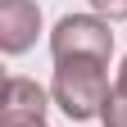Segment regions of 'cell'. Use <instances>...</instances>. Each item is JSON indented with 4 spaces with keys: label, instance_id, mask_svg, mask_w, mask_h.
Listing matches in <instances>:
<instances>
[{
    "label": "cell",
    "instance_id": "6da1fadb",
    "mask_svg": "<svg viewBox=\"0 0 127 127\" xmlns=\"http://www.w3.org/2000/svg\"><path fill=\"white\" fill-rule=\"evenodd\" d=\"M104 68L109 64H100V59H64V64H55V82H50L55 104L77 123L100 118L104 104H109V91H114Z\"/></svg>",
    "mask_w": 127,
    "mask_h": 127
},
{
    "label": "cell",
    "instance_id": "7a4b0ae2",
    "mask_svg": "<svg viewBox=\"0 0 127 127\" xmlns=\"http://www.w3.org/2000/svg\"><path fill=\"white\" fill-rule=\"evenodd\" d=\"M50 55H55V64H64V59L109 64V55H114L109 18H100V14H68V18H59L55 32H50Z\"/></svg>",
    "mask_w": 127,
    "mask_h": 127
},
{
    "label": "cell",
    "instance_id": "3957f363",
    "mask_svg": "<svg viewBox=\"0 0 127 127\" xmlns=\"http://www.w3.org/2000/svg\"><path fill=\"white\" fill-rule=\"evenodd\" d=\"M41 32V9L36 0H0V50L23 55Z\"/></svg>",
    "mask_w": 127,
    "mask_h": 127
},
{
    "label": "cell",
    "instance_id": "277c9868",
    "mask_svg": "<svg viewBox=\"0 0 127 127\" xmlns=\"http://www.w3.org/2000/svg\"><path fill=\"white\" fill-rule=\"evenodd\" d=\"M45 95L32 77H5L0 86V118H45Z\"/></svg>",
    "mask_w": 127,
    "mask_h": 127
},
{
    "label": "cell",
    "instance_id": "5b68a950",
    "mask_svg": "<svg viewBox=\"0 0 127 127\" xmlns=\"http://www.w3.org/2000/svg\"><path fill=\"white\" fill-rule=\"evenodd\" d=\"M104 127H127V86H114L109 91V104H104Z\"/></svg>",
    "mask_w": 127,
    "mask_h": 127
},
{
    "label": "cell",
    "instance_id": "8992f818",
    "mask_svg": "<svg viewBox=\"0 0 127 127\" xmlns=\"http://www.w3.org/2000/svg\"><path fill=\"white\" fill-rule=\"evenodd\" d=\"M95 14H104V18H127V0H91Z\"/></svg>",
    "mask_w": 127,
    "mask_h": 127
},
{
    "label": "cell",
    "instance_id": "52a82bcc",
    "mask_svg": "<svg viewBox=\"0 0 127 127\" xmlns=\"http://www.w3.org/2000/svg\"><path fill=\"white\" fill-rule=\"evenodd\" d=\"M0 127H45V118H0Z\"/></svg>",
    "mask_w": 127,
    "mask_h": 127
},
{
    "label": "cell",
    "instance_id": "ba28073f",
    "mask_svg": "<svg viewBox=\"0 0 127 127\" xmlns=\"http://www.w3.org/2000/svg\"><path fill=\"white\" fill-rule=\"evenodd\" d=\"M114 86H127V59H123V68H118V82Z\"/></svg>",
    "mask_w": 127,
    "mask_h": 127
}]
</instances>
